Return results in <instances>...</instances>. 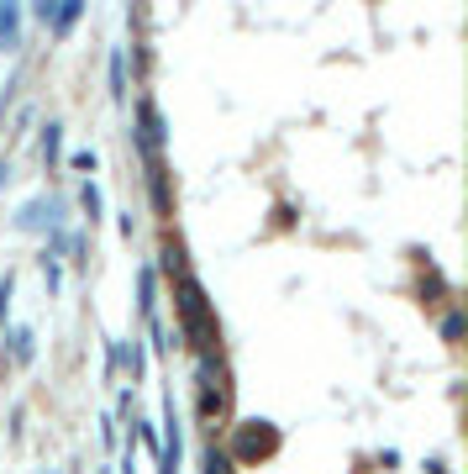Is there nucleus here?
Listing matches in <instances>:
<instances>
[{
    "mask_svg": "<svg viewBox=\"0 0 468 474\" xmlns=\"http://www.w3.org/2000/svg\"><path fill=\"white\" fill-rule=\"evenodd\" d=\"M16 37V16L11 11H0V43H11Z\"/></svg>",
    "mask_w": 468,
    "mask_h": 474,
    "instance_id": "obj_9",
    "label": "nucleus"
},
{
    "mask_svg": "<svg viewBox=\"0 0 468 474\" xmlns=\"http://www.w3.org/2000/svg\"><path fill=\"white\" fill-rule=\"evenodd\" d=\"M279 454V432H274V421H242L237 427V459H274Z\"/></svg>",
    "mask_w": 468,
    "mask_h": 474,
    "instance_id": "obj_2",
    "label": "nucleus"
},
{
    "mask_svg": "<svg viewBox=\"0 0 468 474\" xmlns=\"http://www.w3.org/2000/svg\"><path fill=\"white\" fill-rule=\"evenodd\" d=\"M79 11H85L79 0H53V5H37V16H43V21H53L59 32H69V27L79 21Z\"/></svg>",
    "mask_w": 468,
    "mask_h": 474,
    "instance_id": "obj_3",
    "label": "nucleus"
},
{
    "mask_svg": "<svg viewBox=\"0 0 468 474\" xmlns=\"http://www.w3.org/2000/svg\"><path fill=\"white\" fill-rule=\"evenodd\" d=\"M43 159H48V164L59 159V127H48V132H43Z\"/></svg>",
    "mask_w": 468,
    "mask_h": 474,
    "instance_id": "obj_8",
    "label": "nucleus"
},
{
    "mask_svg": "<svg viewBox=\"0 0 468 474\" xmlns=\"http://www.w3.org/2000/svg\"><path fill=\"white\" fill-rule=\"evenodd\" d=\"M0 175H5V169H0Z\"/></svg>",
    "mask_w": 468,
    "mask_h": 474,
    "instance_id": "obj_12",
    "label": "nucleus"
},
{
    "mask_svg": "<svg viewBox=\"0 0 468 474\" xmlns=\"http://www.w3.org/2000/svg\"><path fill=\"white\" fill-rule=\"evenodd\" d=\"M206 474H232V454L211 448V454H206Z\"/></svg>",
    "mask_w": 468,
    "mask_h": 474,
    "instance_id": "obj_6",
    "label": "nucleus"
},
{
    "mask_svg": "<svg viewBox=\"0 0 468 474\" xmlns=\"http://www.w3.org/2000/svg\"><path fill=\"white\" fill-rule=\"evenodd\" d=\"M137 117H142V148H148V159H153L158 143H164V121H158V111H153V101H142Z\"/></svg>",
    "mask_w": 468,
    "mask_h": 474,
    "instance_id": "obj_4",
    "label": "nucleus"
},
{
    "mask_svg": "<svg viewBox=\"0 0 468 474\" xmlns=\"http://www.w3.org/2000/svg\"><path fill=\"white\" fill-rule=\"evenodd\" d=\"M222 406H227V390L222 385H200V416L211 421V416H222Z\"/></svg>",
    "mask_w": 468,
    "mask_h": 474,
    "instance_id": "obj_5",
    "label": "nucleus"
},
{
    "mask_svg": "<svg viewBox=\"0 0 468 474\" xmlns=\"http://www.w3.org/2000/svg\"><path fill=\"white\" fill-rule=\"evenodd\" d=\"M442 338H448V343H458V338H464V316H458V311H448V316H442Z\"/></svg>",
    "mask_w": 468,
    "mask_h": 474,
    "instance_id": "obj_7",
    "label": "nucleus"
},
{
    "mask_svg": "<svg viewBox=\"0 0 468 474\" xmlns=\"http://www.w3.org/2000/svg\"><path fill=\"white\" fill-rule=\"evenodd\" d=\"M85 211H90V222H95V211H101V195H95V184H85Z\"/></svg>",
    "mask_w": 468,
    "mask_h": 474,
    "instance_id": "obj_10",
    "label": "nucleus"
},
{
    "mask_svg": "<svg viewBox=\"0 0 468 474\" xmlns=\"http://www.w3.org/2000/svg\"><path fill=\"white\" fill-rule=\"evenodd\" d=\"M179 316H184V327H190V338H200V354L211 348V311H206V290H200V280H179Z\"/></svg>",
    "mask_w": 468,
    "mask_h": 474,
    "instance_id": "obj_1",
    "label": "nucleus"
},
{
    "mask_svg": "<svg viewBox=\"0 0 468 474\" xmlns=\"http://www.w3.org/2000/svg\"><path fill=\"white\" fill-rule=\"evenodd\" d=\"M16 358H21V364L32 358V338H27V332H16Z\"/></svg>",
    "mask_w": 468,
    "mask_h": 474,
    "instance_id": "obj_11",
    "label": "nucleus"
}]
</instances>
